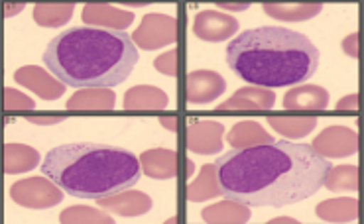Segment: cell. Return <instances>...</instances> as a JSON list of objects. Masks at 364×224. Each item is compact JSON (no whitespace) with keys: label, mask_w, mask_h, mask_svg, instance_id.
Instances as JSON below:
<instances>
[{"label":"cell","mask_w":364,"mask_h":224,"mask_svg":"<svg viewBox=\"0 0 364 224\" xmlns=\"http://www.w3.org/2000/svg\"><path fill=\"white\" fill-rule=\"evenodd\" d=\"M42 173L71 197L99 201L140 181L142 164L124 147L105 144H63L48 152Z\"/></svg>","instance_id":"cell-4"},{"label":"cell","mask_w":364,"mask_h":224,"mask_svg":"<svg viewBox=\"0 0 364 224\" xmlns=\"http://www.w3.org/2000/svg\"><path fill=\"white\" fill-rule=\"evenodd\" d=\"M215 165L223 195L248 207H288L314 197L333 167L314 146L297 142L235 147Z\"/></svg>","instance_id":"cell-1"},{"label":"cell","mask_w":364,"mask_h":224,"mask_svg":"<svg viewBox=\"0 0 364 224\" xmlns=\"http://www.w3.org/2000/svg\"><path fill=\"white\" fill-rule=\"evenodd\" d=\"M4 111L6 112H22L34 111V101L24 93H20L12 86L4 89Z\"/></svg>","instance_id":"cell-29"},{"label":"cell","mask_w":364,"mask_h":224,"mask_svg":"<svg viewBox=\"0 0 364 224\" xmlns=\"http://www.w3.org/2000/svg\"><path fill=\"white\" fill-rule=\"evenodd\" d=\"M28 122L30 124H38V126H53V124L63 122V118L61 116H30Z\"/></svg>","instance_id":"cell-33"},{"label":"cell","mask_w":364,"mask_h":224,"mask_svg":"<svg viewBox=\"0 0 364 224\" xmlns=\"http://www.w3.org/2000/svg\"><path fill=\"white\" fill-rule=\"evenodd\" d=\"M14 81L18 85L30 89L34 95L43 101H58L65 93V83H61L55 75H50L48 71L38 65H24L14 73Z\"/></svg>","instance_id":"cell-10"},{"label":"cell","mask_w":364,"mask_h":224,"mask_svg":"<svg viewBox=\"0 0 364 224\" xmlns=\"http://www.w3.org/2000/svg\"><path fill=\"white\" fill-rule=\"evenodd\" d=\"M297 224L296 218H291V216H278V218H272L270 224Z\"/></svg>","instance_id":"cell-34"},{"label":"cell","mask_w":364,"mask_h":224,"mask_svg":"<svg viewBox=\"0 0 364 224\" xmlns=\"http://www.w3.org/2000/svg\"><path fill=\"white\" fill-rule=\"evenodd\" d=\"M51 75L73 89L117 86L138 63V45L127 32L75 26L58 34L43 52Z\"/></svg>","instance_id":"cell-2"},{"label":"cell","mask_w":364,"mask_h":224,"mask_svg":"<svg viewBox=\"0 0 364 224\" xmlns=\"http://www.w3.org/2000/svg\"><path fill=\"white\" fill-rule=\"evenodd\" d=\"M238 32V20L219 10H201L193 22V34L203 42L219 43Z\"/></svg>","instance_id":"cell-8"},{"label":"cell","mask_w":364,"mask_h":224,"mask_svg":"<svg viewBox=\"0 0 364 224\" xmlns=\"http://www.w3.org/2000/svg\"><path fill=\"white\" fill-rule=\"evenodd\" d=\"M311 146L325 157H348L358 152V134L348 126H329L314 140Z\"/></svg>","instance_id":"cell-9"},{"label":"cell","mask_w":364,"mask_h":224,"mask_svg":"<svg viewBox=\"0 0 364 224\" xmlns=\"http://www.w3.org/2000/svg\"><path fill=\"white\" fill-rule=\"evenodd\" d=\"M132 40L146 52L171 45L176 42V18L168 14H146L142 24L132 34Z\"/></svg>","instance_id":"cell-6"},{"label":"cell","mask_w":364,"mask_h":224,"mask_svg":"<svg viewBox=\"0 0 364 224\" xmlns=\"http://www.w3.org/2000/svg\"><path fill=\"white\" fill-rule=\"evenodd\" d=\"M325 189L329 191H358V167L356 165H339L331 167L325 179Z\"/></svg>","instance_id":"cell-27"},{"label":"cell","mask_w":364,"mask_h":224,"mask_svg":"<svg viewBox=\"0 0 364 224\" xmlns=\"http://www.w3.org/2000/svg\"><path fill=\"white\" fill-rule=\"evenodd\" d=\"M327 104H329V93L319 85L296 86L284 96L286 111H325Z\"/></svg>","instance_id":"cell-17"},{"label":"cell","mask_w":364,"mask_h":224,"mask_svg":"<svg viewBox=\"0 0 364 224\" xmlns=\"http://www.w3.org/2000/svg\"><path fill=\"white\" fill-rule=\"evenodd\" d=\"M117 95L107 86L79 89L68 101V111L73 112H110L114 111Z\"/></svg>","instance_id":"cell-15"},{"label":"cell","mask_w":364,"mask_h":224,"mask_svg":"<svg viewBox=\"0 0 364 224\" xmlns=\"http://www.w3.org/2000/svg\"><path fill=\"white\" fill-rule=\"evenodd\" d=\"M274 132H278L288 140L305 138L307 134H311L317 126L315 116H270L268 118Z\"/></svg>","instance_id":"cell-24"},{"label":"cell","mask_w":364,"mask_h":224,"mask_svg":"<svg viewBox=\"0 0 364 224\" xmlns=\"http://www.w3.org/2000/svg\"><path fill=\"white\" fill-rule=\"evenodd\" d=\"M356 108H358V95H348L337 103L339 112H355Z\"/></svg>","instance_id":"cell-31"},{"label":"cell","mask_w":364,"mask_h":224,"mask_svg":"<svg viewBox=\"0 0 364 224\" xmlns=\"http://www.w3.org/2000/svg\"><path fill=\"white\" fill-rule=\"evenodd\" d=\"M176 60H178V52H176V50H171V52L160 55L158 60L154 61V65H156V69L160 71V73H164V75H168V77H176V67H178Z\"/></svg>","instance_id":"cell-30"},{"label":"cell","mask_w":364,"mask_h":224,"mask_svg":"<svg viewBox=\"0 0 364 224\" xmlns=\"http://www.w3.org/2000/svg\"><path fill=\"white\" fill-rule=\"evenodd\" d=\"M201 216H203L205 223L209 224H245L250 220L252 215H250L248 205L227 197V201H220L217 205L205 207Z\"/></svg>","instance_id":"cell-19"},{"label":"cell","mask_w":364,"mask_h":224,"mask_svg":"<svg viewBox=\"0 0 364 224\" xmlns=\"http://www.w3.org/2000/svg\"><path fill=\"white\" fill-rule=\"evenodd\" d=\"M225 126L217 121H191L187 124V150L197 155H215L223 150Z\"/></svg>","instance_id":"cell-7"},{"label":"cell","mask_w":364,"mask_h":224,"mask_svg":"<svg viewBox=\"0 0 364 224\" xmlns=\"http://www.w3.org/2000/svg\"><path fill=\"white\" fill-rule=\"evenodd\" d=\"M315 215L325 223H356L360 216V207L356 198H327L317 205Z\"/></svg>","instance_id":"cell-20"},{"label":"cell","mask_w":364,"mask_h":224,"mask_svg":"<svg viewBox=\"0 0 364 224\" xmlns=\"http://www.w3.org/2000/svg\"><path fill=\"white\" fill-rule=\"evenodd\" d=\"M140 164H142V172L148 177H152V179H171V177H176L178 157H176L173 150L154 147V150H146L144 154L140 155Z\"/></svg>","instance_id":"cell-18"},{"label":"cell","mask_w":364,"mask_h":224,"mask_svg":"<svg viewBox=\"0 0 364 224\" xmlns=\"http://www.w3.org/2000/svg\"><path fill=\"white\" fill-rule=\"evenodd\" d=\"M81 18L89 26L119 30V32H124L134 22L132 12L110 6V4H87L83 12H81Z\"/></svg>","instance_id":"cell-14"},{"label":"cell","mask_w":364,"mask_h":224,"mask_svg":"<svg viewBox=\"0 0 364 224\" xmlns=\"http://www.w3.org/2000/svg\"><path fill=\"white\" fill-rule=\"evenodd\" d=\"M73 12V4H38L34 9V22L43 28H60L68 24Z\"/></svg>","instance_id":"cell-26"},{"label":"cell","mask_w":364,"mask_h":224,"mask_svg":"<svg viewBox=\"0 0 364 224\" xmlns=\"http://www.w3.org/2000/svg\"><path fill=\"white\" fill-rule=\"evenodd\" d=\"M276 104V95L272 89L266 86H242L238 89L235 95L230 96L229 101L220 103L217 106V112H237V111H270Z\"/></svg>","instance_id":"cell-12"},{"label":"cell","mask_w":364,"mask_h":224,"mask_svg":"<svg viewBox=\"0 0 364 224\" xmlns=\"http://www.w3.org/2000/svg\"><path fill=\"white\" fill-rule=\"evenodd\" d=\"M10 198L26 208H51L63 201V189L50 177H30L10 187Z\"/></svg>","instance_id":"cell-5"},{"label":"cell","mask_w":364,"mask_h":224,"mask_svg":"<svg viewBox=\"0 0 364 224\" xmlns=\"http://www.w3.org/2000/svg\"><path fill=\"white\" fill-rule=\"evenodd\" d=\"M343 50L350 57H358V34L348 35L347 40L343 42Z\"/></svg>","instance_id":"cell-32"},{"label":"cell","mask_w":364,"mask_h":224,"mask_svg":"<svg viewBox=\"0 0 364 224\" xmlns=\"http://www.w3.org/2000/svg\"><path fill=\"white\" fill-rule=\"evenodd\" d=\"M20 10H24L22 4H18V6H10V4H6V10H4V12H6V18H10V16H14L16 12H20Z\"/></svg>","instance_id":"cell-36"},{"label":"cell","mask_w":364,"mask_h":224,"mask_svg":"<svg viewBox=\"0 0 364 224\" xmlns=\"http://www.w3.org/2000/svg\"><path fill=\"white\" fill-rule=\"evenodd\" d=\"M219 195H223V189H220L219 175H217V165H203L199 172V177L187 185V201L189 203H205V201H211Z\"/></svg>","instance_id":"cell-21"},{"label":"cell","mask_w":364,"mask_h":224,"mask_svg":"<svg viewBox=\"0 0 364 224\" xmlns=\"http://www.w3.org/2000/svg\"><path fill=\"white\" fill-rule=\"evenodd\" d=\"M60 223L63 224H110L114 223L110 215L102 213L101 208L91 207H71L65 208L60 215Z\"/></svg>","instance_id":"cell-28"},{"label":"cell","mask_w":364,"mask_h":224,"mask_svg":"<svg viewBox=\"0 0 364 224\" xmlns=\"http://www.w3.org/2000/svg\"><path fill=\"white\" fill-rule=\"evenodd\" d=\"M170 103L168 93L158 86L138 85L128 89L124 95V111L128 112H152L164 111Z\"/></svg>","instance_id":"cell-16"},{"label":"cell","mask_w":364,"mask_h":224,"mask_svg":"<svg viewBox=\"0 0 364 224\" xmlns=\"http://www.w3.org/2000/svg\"><path fill=\"white\" fill-rule=\"evenodd\" d=\"M321 4H264V12L270 18L282 20V22H305L311 20L317 14H321Z\"/></svg>","instance_id":"cell-25"},{"label":"cell","mask_w":364,"mask_h":224,"mask_svg":"<svg viewBox=\"0 0 364 224\" xmlns=\"http://www.w3.org/2000/svg\"><path fill=\"white\" fill-rule=\"evenodd\" d=\"M227 91V81L219 73L207 69L191 71L186 81V95L189 104H207L217 101Z\"/></svg>","instance_id":"cell-11"},{"label":"cell","mask_w":364,"mask_h":224,"mask_svg":"<svg viewBox=\"0 0 364 224\" xmlns=\"http://www.w3.org/2000/svg\"><path fill=\"white\" fill-rule=\"evenodd\" d=\"M227 63L250 85L282 89L314 77L319 50L301 32L262 26L246 30L227 45Z\"/></svg>","instance_id":"cell-3"},{"label":"cell","mask_w":364,"mask_h":224,"mask_svg":"<svg viewBox=\"0 0 364 224\" xmlns=\"http://www.w3.org/2000/svg\"><path fill=\"white\" fill-rule=\"evenodd\" d=\"M40 164V152L24 144H6L4 146V172L9 175L26 173L36 169Z\"/></svg>","instance_id":"cell-22"},{"label":"cell","mask_w":364,"mask_h":224,"mask_svg":"<svg viewBox=\"0 0 364 224\" xmlns=\"http://www.w3.org/2000/svg\"><path fill=\"white\" fill-rule=\"evenodd\" d=\"M219 6L220 9H227V10H237V12L248 9V4H227V2H220Z\"/></svg>","instance_id":"cell-35"},{"label":"cell","mask_w":364,"mask_h":224,"mask_svg":"<svg viewBox=\"0 0 364 224\" xmlns=\"http://www.w3.org/2000/svg\"><path fill=\"white\" fill-rule=\"evenodd\" d=\"M227 142L232 147H252L260 146V144H270L276 140L260 126V122L242 121L232 126V130L227 134Z\"/></svg>","instance_id":"cell-23"},{"label":"cell","mask_w":364,"mask_h":224,"mask_svg":"<svg viewBox=\"0 0 364 224\" xmlns=\"http://www.w3.org/2000/svg\"><path fill=\"white\" fill-rule=\"evenodd\" d=\"M101 208L114 213L119 216H142L146 215L150 208H152V198L148 197L142 191H120L117 195H109V197H102L97 201Z\"/></svg>","instance_id":"cell-13"}]
</instances>
